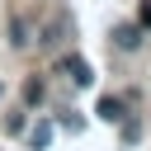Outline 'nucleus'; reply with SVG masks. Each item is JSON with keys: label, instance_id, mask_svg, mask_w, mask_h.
<instances>
[{"label": "nucleus", "instance_id": "obj_1", "mask_svg": "<svg viewBox=\"0 0 151 151\" xmlns=\"http://www.w3.org/2000/svg\"><path fill=\"white\" fill-rule=\"evenodd\" d=\"M61 76L76 80V85H90V80H94V71H90L85 57H61Z\"/></svg>", "mask_w": 151, "mask_h": 151}, {"label": "nucleus", "instance_id": "obj_2", "mask_svg": "<svg viewBox=\"0 0 151 151\" xmlns=\"http://www.w3.org/2000/svg\"><path fill=\"white\" fill-rule=\"evenodd\" d=\"M66 33H71V19H66V14H57V19L42 28V38H38V42H42V47H61V38H66Z\"/></svg>", "mask_w": 151, "mask_h": 151}, {"label": "nucleus", "instance_id": "obj_3", "mask_svg": "<svg viewBox=\"0 0 151 151\" xmlns=\"http://www.w3.org/2000/svg\"><path fill=\"white\" fill-rule=\"evenodd\" d=\"M113 42H118L123 52H137V42H142V28H137V24H118V28H113Z\"/></svg>", "mask_w": 151, "mask_h": 151}, {"label": "nucleus", "instance_id": "obj_4", "mask_svg": "<svg viewBox=\"0 0 151 151\" xmlns=\"http://www.w3.org/2000/svg\"><path fill=\"white\" fill-rule=\"evenodd\" d=\"M99 118H104V123H123V118H127L123 99H118V94H104V99H99Z\"/></svg>", "mask_w": 151, "mask_h": 151}, {"label": "nucleus", "instance_id": "obj_5", "mask_svg": "<svg viewBox=\"0 0 151 151\" xmlns=\"http://www.w3.org/2000/svg\"><path fill=\"white\" fill-rule=\"evenodd\" d=\"M28 146H33V151H47V146H52V123L28 127Z\"/></svg>", "mask_w": 151, "mask_h": 151}, {"label": "nucleus", "instance_id": "obj_6", "mask_svg": "<svg viewBox=\"0 0 151 151\" xmlns=\"http://www.w3.org/2000/svg\"><path fill=\"white\" fill-rule=\"evenodd\" d=\"M24 99H28V104H42V80H38V76L24 80Z\"/></svg>", "mask_w": 151, "mask_h": 151}, {"label": "nucleus", "instance_id": "obj_7", "mask_svg": "<svg viewBox=\"0 0 151 151\" xmlns=\"http://www.w3.org/2000/svg\"><path fill=\"white\" fill-rule=\"evenodd\" d=\"M9 33H14V38H9L14 47H24V42H28V24H24V19H14V24H9Z\"/></svg>", "mask_w": 151, "mask_h": 151}, {"label": "nucleus", "instance_id": "obj_8", "mask_svg": "<svg viewBox=\"0 0 151 151\" xmlns=\"http://www.w3.org/2000/svg\"><path fill=\"white\" fill-rule=\"evenodd\" d=\"M142 24L151 28V0H142Z\"/></svg>", "mask_w": 151, "mask_h": 151}]
</instances>
